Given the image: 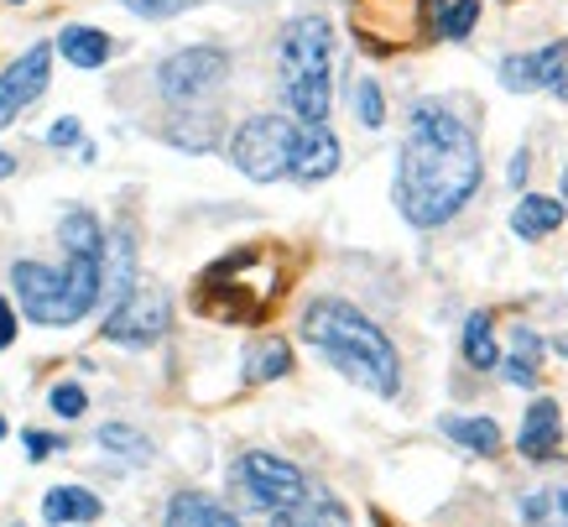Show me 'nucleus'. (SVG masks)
<instances>
[{"label":"nucleus","mask_w":568,"mask_h":527,"mask_svg":"<svg viewBox=\"0 0 568 527\" xmlns=\"http://www.w3.org/2000/svg\"><path fill=\"white\" fill-rule=\"evenodd\" d=\"M485 183V157L480 136L444 105H412L402 136V163H397V209L418 230L449 225Z\"/></svg>","instance_id":"f257e3e1"},{"label":"nucleus","mask_w":568,"mask_h":527,"mask_svg":"<svg viewBox=\"0 0 568 527\" xmlns=\"http://www.w3.org/2000/svg\"><path fill=\"white\" fill-rule=\"evenodd\" d=\"M303 339L350 376L355 386L376 392V397H397L402 392V360L397 345L380 335V324H371L355 303L345 298H318L303 313Z\"/></svg>","instance_id":"f03ea898"},{"label":"nucleus","mask_w":568,"mask_h":527,"mask_svg":"<svg viewBox=\"0 0 568 527\" xmlns=\"http://www.w3.org/2000/svg\"><path fill=\"white\" fill-rule=\"evenodd\" d=\"M277 84H282V105L292 116L313 125V120H329V99H334V32L324 16H298L282 32V48H277Z\"/></svg>","instance_id":"7ed1b4c3"},{"label":"nucleus","mask_w":568,"mask_h":527,"mask_svg":"<svg viewBox=\"0 0 568 527\" xmlns=\"http://www.w3.org/2000/svg\"><path fill=\"white\" fill-rule=\"evenodd\" d=\"M11 283L22 298V313L32 324H78L99 303V256H69L63 266L16 262Z\"/></svg>","instance_id":"20e7f679"},{"label":"nucleus","mask_w":568,"mask_h":527,"mask_svg":"<svg viewBox=\"0 0 568 527\" xmlns=\"http://www.w3.org/2000/svg\"><path fill=\"white\" fill-rule=\"evenodd\" d=\"M292 146H298V120L287 116H251L230 142V157L245 178L277 183L292 172Z\"/></svg>","instance_id":"39448f33"},{"label":"nucleus","mask_w":568,"mask_h":527,"mask_svg":"<svg viewBox=\"0 0 568 527\" xmlns=\"http://www.w3.org/2000/svg\"><path fill=\"white\" fill-rule=\"evenodd\" d=\"M235 480H240V491H245L261 512H271V517L292 512V506L309 496V480H303L298 465H287V459H277V455H261V450H251V455L240 459Z\"/></svg>","instance_id":"423d86ee"},{"label":"nucleus","mask_w":568,"mask_h":527,"mask_svg":"<svg viewBox=\"0 0 568 527\" xmlns=\"http://www.w3.org/2000/svg\"><path fill=\"white\" fill-rule=\"evenodd\" d=\"M167 324H172V303H167L162 288H131L120 298L110 319H105V339H116V345H157L167 335Z\"/></svg>","instance_id":"0eeeda50"},{"label":"nucleus","mask_w":568,"mask_h":527,"mask_svg":"<svg viewBox=\"0 0 568 527\" xmlns=\"http://www.w3.org/2000/svg\"><path fill=\"white\" fill-rule=\"evenodd\" d=\"M230 79V58L219 48H189V52H172L162 69H157V84H162L167 99L178 105H193V99L214 95L219 84Z\"/></svg>","instance_id":"6e6552de"},{"label":"nucleus","mask_w":568,"mask_h":527,"mask_svg":"<svg viewBox=\"0 0 568 527\" xmlns=\"http://www.w3.org/2000/svg\"><path fill=\"white\" fill-rule=\"evenodd\" d=\"M355 32L371 52H391L423 26V0H355Z\"/></svg>","instance_id":"1a4fd4ad"},{"label":"nucleus","mask_w":568,"mask_h":527,"mask_svg":"<svg viewBox=\"0 0 568 527\" xmlns=\"http://www.w3.org/2000/svg\"><path fill=\"white\" fill-rule=\"evenodd\" d=\"M48 79H52V48L37 43V48H26L11 69L0 73V125H11L32 99H43Z\"/></svg>","instance_id":"9d476101"},{"label":"nucleus","mask_w":568,"mask_h":527,"mask_svg":"<svg viewBox=\"0 0 568 527\" xmlns=\"http://www.w3.org/2000/svg\"><path fill=\"white\" fill-rule=\"evenodd\" d=\"M568 69V37L558 43H547L537 52H517V58H506L500 63V89H511V95H537V89H553V79Z\"/></svg>","instance_id":"9b49d317"},{"label":"nucleus","mask_w":568,"mask_h":527,"mask_svg":"<svg viewBox=\"0 0 568 527\" xmlns=\"http://www.w3.org/2000/svg\"><path fill=\"white\" fill-rule=\"evenodd\" d=\"M329 172H339V136L329 131V120H298V146H292V172L298 183H324Z\"/></svg>","instance_id":"f8f14e48"},{"label":"nucleus","mask_w":568,"mask_h":527,"mask_svg":"<svg viewBox=\"0 0 568 527\" xmlns=\"http://www.w3.org/2000/svg\"><path fill=\"white\" fill-rule=\"evenodd\" d=\"M131 277H136V240L131 230H116L99 251V298H125L131 292Z\"/></svg>","instance_id":"ddd939ff"},{"label":"nucleus","mask_w":568,"mask_h":527,"mask_svg":"<svg viewBox=\"0 0 568 527\" xmlns=\"http://www.w3.org/2000/svg\"><path fill=\"white\" fill-rule=\"evenodd\" d=\"M558 429H564V412H558V403H553V397H537V403L527 408V418H521L517 450L527 459H547L553 450H558Z\"/></svg>","instance_id":"4468645a"},{"label":"nucleus","mask_w":568,"mask_h":527,"mask_svg":"<svg viewBox=\"0 0 568 527\" xmlns=\"http://www.w3.org/2000/svg\"><path fill=\"white\" fill-rule=\"evenodd\" d=\"M564 225V199H547V193H521V204L511 209V230L521 240H543Z\"/></svg>","instance_id":"2eb2a0df"},{"label":"nucleus","mask_w":568,"mask_h":527,"mask_svg":"<svg viewBox=\"0 0 568 527\" xmlns=\"http://www.w3.org/2000/svg\"><path fill=\"white\" fill-rule=\"evenodd\" d=\"M43 517H48L52 527L95 523V517H99V496H95V491H84V486H52L48 496H43Z\"/></svg>","instance_id":"dca6fc26"},{"label":"nucleus","mask_w":568,"mask_h":527,"mask_svg":"<svg viewBox=\"0 0 568 527\" xmlns=\"http://www.w3.org/2000/svg\"><path fill=\"white\" fill-rule=\"evenodd\" d=\"M167 527H240V523L219 502L198 496V491H183V496H172V506H167Z\"/></svg>","instance_id":"f3484780"},{"label":"nucleus","mask_w":568,"mask_h":527,"mask_svg":"<svg viewBox=\"0 0 568 527\" xmlns=\"http://www.w3.org/2000/svg\"><path fill=\"white\" fill-rule=\"evenodd\" d=\"M287 371H292V350H287V339H256L251 350H245V382H282Z\"/></svg>","instance_id":"a211bd4d"},{"label":"nucleus","mask_w":568,"mask_h":527,"mask_svg":"<svg viewBox=\"0 0 568 527\" xmlns=\"http://www.w3.org/2000/svg\"><path fill=\"white\" fill-rule=\"evenodd\" d=\"M58 48H63V58H69L73 69H99L110 58V37L95 32V26H63Z\"/></svg>","instance_id":"6ab92c4d"},{"label":"nucleus","mask_w":568,"mask_h":527,"mask_svg":"<svg viewBox=\"0 0 568 527\" xmlns=\"http://www.w3.org/2000/svg\"><path fill=\"white\" fill-rule=\"evenodd\" d=\"M58 240H63V251H69V256H99V251H105V230H99V219L89 215V209H73V215H63Z\"/></svg>","instance_id":"aec40b11"},{"label":"nucleus","mask_w":568,"mask_h":527,"mask_svg":"<svg viewBox=\"0 0 568 527\" xmlns=\"http://www.w3.org/2000/svg\"><path fill=\"white\" fill-rule=\"evenodd\" d=\"M438 429L449 433L454 444H464L470 455H496L500 450V429L491 418H438Z\"/></svg>","instance_id":"412c9836"},{"label":"nucleus","mask_w":568,"mask_h":527,"mask_svg":"<svg viewBox=\"0 0 568 527\" xmlns=\"http://www.w3.org/2000/svg\"><path fill=\"white\" fill-rule=\"evenodd\" d=\"M537 360H543V339L532 335L527 324H517L511 360H500V366H506V382H511V386H537Z\"/></svg>","instance_id":"4be33fe9"},{"label":"nucleus","mask_w":568,"mask_h":527,"mask_svg":"<svg viewBox=\"0 0 568 527\" xmlns=\"http://www.w3.org/2000/svg\"><path fill=\"white\" fill-rule=\"evenodd\" d=\"M521 517L532 527H568V486H543L521 496Z\"/></svg>","instance_id":"5701e85b"},{"label":"nucleus","mask_w":568,"mask_h":527,"mask_svg":"<svg viewBox=\"0 0 568 527\" xmlns=\"http://www.w3.org/2000/svg\"><path fill=\"white\" fill-rule=\"evenodd\" d=\"M464 360H470L474 371H496L500 366L496 335H491V313H470L464 319Z\"/></svg>","instance_id":"b1692460"},{"label":"nucleus","mask_w":568,"mask_h":527,"mask_svg":"<svg viewBox=\"0 0 568 527\" xmlns=\"http://www.w3.org/2000/svg\"><path fill=\"white\" fill-rule=\"evenodd\" d=\"M167 136H172V146H183V152H209L219 142V116L214 110H193L189 120H172Z\"/></svg>","instance_id":"393cba45"},{"label":"nucleus","mask_w":568,"mask_h":527,"mask_svg":"<svg viewBox=\"0 0 568 527\" xmlns=\"http://www.w3.org/2000/svg\"><path fill=\"white\" fill-rule=\"evenodd\" d=\"M99 450H110V455L120 459H136V465H146L152 459V439L136 429H125V423H105L99 429Z\"/></svg>","instance_id":"a878e982"},{"label":"nucleus","mask_w":568,"mask_h":527,"mask_svg":"<svg viewBox=\"0 0 568 527\" xmlns=\"http://www.w3.org/2000/svg\"><path fill=\"white\" fill-rule=\"evenodd\" d=\"M474 22H480V0H454V5H444L438 32H444L449 43H464V37L474 32Z\"/></svg>","instance_id":"bb28decb"},{"label":"nucleus","mask_w":568,"mask_h":527,"mask_svg":"<svg viewBox=\"0 0 568 527\" xmlns=\"http://www.w3.org/2000/svg\"><path fill=\"white\" fill-rule=\"evenodd\" d=\"M355 110H360V120L376 131L380 120H386V99H380V84L376 79H360L355 84Z\"/></svg>","instance_id":"cd10ccee"},{"label":"nucleus","mask_w":568,"mask_h":527,"mask_svg":"<svg viewBox=\"0 0 568 527\" xmlns=\"http://www.w3.org/2000/svg\"><path fill=\"white\" fill-rule=\"evenodd\" d=\"M189 5H198V0H125V11H136V16H146V22H167V16H183Z\"/></svg>","instance_id":"c85d7f7f"},{"label":"nucleus","mask_w":568,"mask_h":527,"mask_svg":"<svg viewBox=\"0 0 568 527\" xmlns=\"http://www.w3.org/2000/svg\"><path fill=\"white\" fill-rule=\"evenodd\" d=\"M89 408V397H84V386H73V382H63V386H52V412L58 418H78V412Z\"/></svg>","instance_id":"c756f323"},{"label":"nucleus","mask_w":568,"mask_h":527,"mask_svg":"<svg viewBox=\"0 0 568 527\" xmlns=\"http://www.w3.org/2000/svg\"><path fill=\"white\" fill-rule=\"evenodd\" d=\"M52 450H63V439H52V433H26V455L32 459H48Z\"/></svg>","instance_id":"7c9ffc66"},{"label":"nucleus","mask_w":568,"mask_h":527,"mask_svg":"<svg viewBox=\"0 0 568 527\" xmlns=\"http://www.w3.org/2000/svg\"><path fill=\"white\" fill-rule=\"evenodd\" d=\"M48 142L52 146H73V142H78V120H58V125H52V131H48Z\"/></svg>","instance_id":"2f4dec72"},{"label":"nucleus","mask_w":568,"mask_h":527,"mask_svg":"<svg viewBox=\"0 0 568 527\" xmlns=\"http://www.w3.org/2000/svg\"><path fill=\"white\" fill-rule=\"evenodd\" d=\"M11 339H16V313H11V303L0 298V350H5Z\"/></svg>","instance_id":"473e14b6"},{"label":"nucleus","mask_w":568,"mask_h":527,"mask_svg":"<svg viewBox=\"0 0 568 527\" xmlns=\"http://www.w3.org/2000/svg\"><path fill=\"white\" fill-rule=\"evenodd\" d=\"M527 172H532V157H527V152H517V157H511V183H521Z\"/></svg>","instance_id":"72a5a7b5"},{"label":"nucleus","mask_w":568,"mask_h":527,"mask_svg":"<svg viewBox=\"0 0 568 527\" xmlns=\"http://www.w3.org/2000/svg\"><path fill=\"white\" fill-rule=\"evenodd\" d=\"M11 172H16V157H11V152H0V178H11Z\"/></svg>","instance_id":"f704fd0d"},{"label":"nucleus","mask_w":568,"mask_h":527,"mask_svg":"<svg viewBox=\"0 0 568 527\" xmlns=\"http://www.w3.org/2000/svg\"><path fill=\"white\" fill-rule=\"evenodd\" d=\"M553 95H558V99H568V69L558 73V79H553Z\"/></svg>","instance_id":"c9c22d12"},{"label":"nucleus","mask_w":568,"mask_h":527,"mask_svg":"<svg viewBox=\"0 0 568 527\" xmlns=\"http://www.w3.org/2000/svg\"><path fill=\"white\" fill-rule=\"evenodd\" d=\"M553 350H558V356H568V335H558V339H553Z\"/></svg>","instance_id":"e433bc0d"},{"label":"nucleus","mask_w":568,"mask_h":527,"mask_svg":"<svg viewBox=\"0 0 568 527\" xmlns=\"http://www.w3.org/2000/svg\"><path fill=\"white\" fill-rule=\"evenodd\" d=\"M0 439H5V418H0Z\"/></svg>","instance_id":"4c0bfd02"},{"label":"nucleus","mask_w":568,"mask_h":527,"mask_svg":"<svg viewBox=\"0 0 568 527\" xmlns=\"http://www.w3.org/2000/svg\"><path fill=\"white\" fill-rule=\"evenodd\" d=\"M564 193H568V168H564Z\"/></svg>","instance_id":"58836bf2"}]
</instances>
